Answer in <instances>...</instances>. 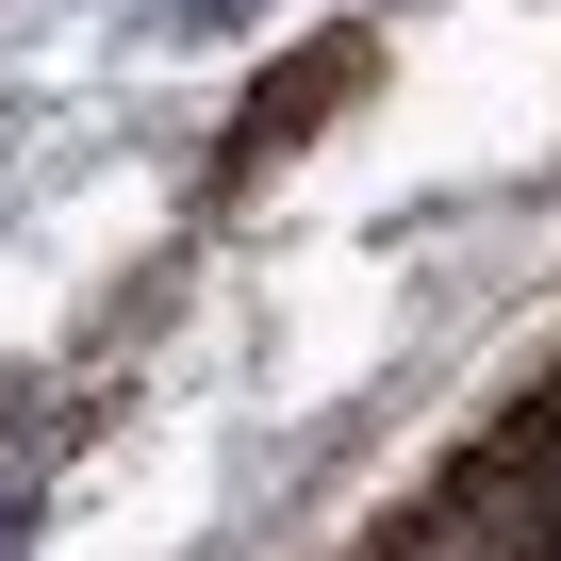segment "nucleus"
<instances>
[{"mask_svg": "<svg viewBox=\"0 0 561 561\" xmlns=\"http://www.w3.org/2000/svg\"><path fill=\"white\" fill-rule=\"evenodd\" d=\"M364 67H380L364 34H314L298 67H264V83H248V116H231V165H280L298 133H331V116L364 100Z\"/></svg>", "mask_w": 561, "mask_h": 561, "instance_id": "nucleus-1", "label": "nucleus"}]
</instances>
